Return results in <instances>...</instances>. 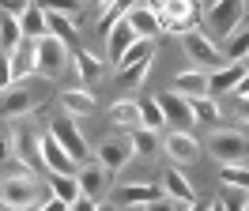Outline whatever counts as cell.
<instances>
[{
  "mask_svg": "<svg viewBox=\"0 0 249 211\" xmlns=\"http://www.w3.org/2000/svg\"><path fill=\"white\" fill-rule=\"evenodd\" d=\"M242 19H246V0H212L208 12L200 15L204 34L215 38V42H223L227 34H234V30L242 27Z\"/></svg>",
  "mask_w": 249,
  "mask_h": 211,
  "instance_id": "cell-1",
  "label": "cell"
},
{
  "mask_svg": "<svg viewBox=\"0 0 249 211\" xmlns=\"http://www.w3.org/2000/svg\"><path fill=\"white\" fill-rule=\"evenodd\" d=\"M42 189H38V177L31 170L27 174H8L0 177V208H12V211H27V208H38L42 200Z\"/></svg>",
  "mask_w": 249,
  "mask_h": 211,
  "instance_id": "cell-2",
  "label": "cell"
},
{
  "mask_svg": "<svg viewBox=\"0 0 249 211\" xmlns=\"http://www.w3.org/2000/svg\"><path fill=\"white\" fill-rule=\"evenodd\" d=\"M181 49H185L189 60H196L200 68H223L227 64V57H223V45H215V38H208L200 27H193L189 34H181Z\"/></svg>",
  "mask_w": 249,
  "mask_h": 211,
  "instance_id": "cell-3",
  "label": "cell"
},
{
  "mask_svg": "<svg viewBox=\"0 0 249 211\" xmlns=\"http://www.w3.org/2000/svg\"><path fill=\"white\" fill-rule=\"evenodd\" d=\"M208 151L219 162H246L249 158V136H242L238 128H215L208 140Z\"/></svg>",
  "mask_w": 249,
  "mask_h": 211,
  "instance_id": "cell-4",
  "label": "cell"
},
{
  "mask_svg": "<svg viewBox=\"0 0 249 211\" xmlns=\"http://www.w3.org/2000/svg\"><path fill=\"white\" fill-rule=\"evenodd\" d=\"M68 60H72V49H68L57 34L38 38V75L53 79L57 72H64V64H68Z\"/></svg>",
  "mask_w": 249,
  "mask_h": 211,
  "instance_id": "cell-5",
  "label": "cell"
},
{
  "mask_svg": "<svg viewBox=\"0 0 249 211\" xmlns=\"http://www.w3.org/2000/svg\"><path fill=\"white\" fill-rule=\"evenodd\" d=\"M49 132L57 136V143H61L76 162H87L91 158V151H87V140H83V132L76 128V121H72V113H61V117H53V124H49Z\"/></svg>",
  "mask_w": 249,
  "mask_h": 211,
  "instance_id": "cell-6",
  "label": "cell"
},
{
  "mask_svg": "<svg viewBox=\"0 0 249 211\" xmlns=\"http://www.w3.org/2000/svg\"><path fill=\"white\" fill-rule=\"evenodd\" d=\"M155 98H159V106H162V113H166V124H174V128H189V132H193L196 117H193V102H189L185 94L162 90V94H155Z\"/></svg>",
  "mask_w": 249,
  "mask_h": 211,
  "instance_id": "cell-7",
  "label": "cell"
},
{
  "mask_svg": "<svg viewBox=\"0 0 249 211\" xmlns=\"http://www.w3.org/2000/svg\"><path fill=\"white\" fill-rule=\"evenodd\" d=\"M162 151H166L178 166L200 158V143H196V136L189 132V128H170V132L162 136Z\"/></svg>",
  "mask_w": 249,
  "mask_h": 211,
  "instance_id": "cell-8",
  "label": "cell"
},
{
  "mask_svg": "<svg viewBox=\"0 0 249 211\" xmlns=\"http://www.w3.org/2000/svg\"><path fill=\"white\" fill-rule=\"evenodd\" d=\"M31 109H38V98H34L31 87H4L0 90V117L16 121V117H27Z\"/></svg>",
  "mask_w": 249,
  "mask_h": 211,
  "instance_id": "cell-9",
  "label": "cell"
},
{
  "mask_svg": "<svg viewBox=\"0 0 249 211\" xmlns=\"http://www.w3.org/2000/svg\"><path fill=\"white\" fill-rule=\"evenodd\" d=\"M8 57H12V79L16 83L31 79L38 72V38H23L16 49H8Z\"/></svg>",
  "mask_w": 249,
  "mask_h": 211,
  "instance_id": "cell-10",
  "label": "cell"
},
{
  "mask_svg": "<svg viewBox=\"0 0 249 211\" xmlns=\"http://www.w3.org/2000/svg\"><path fill=\"white\" fill-rule=\"evenodd\" d=\"M12 155L19 158V166H46L42 162V136L31 132V128H16L12 132Z\"/></svg>",
  "mask_w": 249,
  "mask_h": 211,
  "instance_id": "cell-11",
  "label": "cell"
},
{
  "mask_svg": "<svg viewBox=\"0 0 249 211\" xmlns=\"http://www.w3.org/2000/svg\"><path fill=\"white\" fill-rule=\"evenodd\" d=\"M76 177H79V189H83L87 196H106V189H109V170L98 162V158H87V162H79Z\"/></svg>",
  "mask_w": 249,
  "mask_h": 211,
  "instance_id": "cell-12",
  "label": "cell"
},
{
  "mask_svg": "<svg viewBox=\"0 0 249 211\" xmlns=\"http://www.w3.org/2000/svg\"><path fill=\"white\" fill-rule=\"evenodd\" d=\"M94 158L106 166L109 174H117V170H124V166L132 162L136 155H132V140H106V143H98V151H94Z\"/></svg>",
  "mask_w": 249,
  "mask_h": 211,
  "instance_id": "cell-13",
  "label": "cell"
},
{
  "mask_svg": "<svg viewBox=\"0 0 249 211\" xmlns=\"http://www.w3.org/2000/svg\"><path fill=\"white\" fill-rule=\"evenodd\" d=\"M162 196H166V204L170 208H193L196 200H193V185L185 181L181 170H166V177H162Z\"/></svg>",
  "mask_w": 249,
  "mask_h": 211,
  "instance_id": "cell-14",
  "label": "cell"
},
{
  "mask_svg": "<svg viewBox=\"0 0 249 211\" xmlns=\"http://www.w3.org/2000/svg\"><path fill=\"white\" fill-rule=\"evenodd\" d=\"M42 162H46L53 174H76V170H79V162L57 143V136H53V132L42 136Z\"/></svg>",
  "mask_w": 249,
  "mask_h": 211,
  "instance_id": "cell-15",
  "label": "cell"
},
{
  "mask_svg": "<svg viewBox=\"0 0 249 211\" xmlns=\"http://www.w3.org/2000/svg\"><path fill=\"white\" fill-rule=\"evenodd\" d=\"M178 94H185V98H196V94H212V72L208 68H185V72L174 75V87Z\"/></svg>",
  "mask_w": 249,
  "mask_h": 211,
  "instance_id": "cell-16",
  "label": "cell"
},
{
  "mask_svg": "<svg viewBox=\"0 0 249 211\" xmlns=\"http://www.w3.org/2000/svg\"><path fill=\"white\" fill-rule=\"evenodd\" d=\"M159 189L155 185H121L117 193H113V204L117 208H155L159 204Z\"/></svg>",
  "mask_w": 249,
  "mask_h": 211,
  "instance_id": "cell-17",
  "label": "cell"
},
{
  "mask_svg": "<svg viewBox=\"0 0 249 211\" xmlns=\"http://www.w3.org/2000/svg\"><path fill=\"white\" fill-rule=\"evenodd\" d=\"M72 64H76V79L83 83V87H94V83L106 75V64H102L98 57H91L83 45H76V49H72Z\"/></svg>",
  "mask_w": 249,
  "mask_h": 211,
  "instance_id": "cell-18",
  "label": "cell"
},
{
  "mask_svg": "<svg viewBox=\"0 0 249 211\" xmlns=\"http://www.w3.org/2000/svg\"><path fill=\"white\" fill-rule=\"evenodd\" d=\"M136 38H140V34H136V30H132V23L121 15V19H117V23L106 30V53H109V60L117 64V60H121V53H124L132 42H136Z\"/></svg>",
  "mask_w": 249,
  "mask_h": 211,
  "instance_id": "cell-19",
  "label": "cell"
},
{
  "mask_svg": "<svg viewBox=\"0 0 249 211\" xmlns=\"http://www.w3.org/2000/svg\"><path fill=\"white\" fill-rule=\"evenodd\" d=\"M49 193H53V200H57V208H72L83 189H79L76 174H53V170H49Z\"/></svg>",
  "mask_w": 249,
  "mask_h": 211,
  "instance_id": "cell-20",
  "label": "cell"
},
{
  "mask_svg": "<svg viewBox=\"0 0 249 211\" xmlns=\"http://www.w3.org/2000/svg\"><path fill=\"white\" fill-rule=\"evenodd\" d=\"M124 19L132 23V30H136L140 38H159V34H162V27H159V12H151L147 4H132V8L124 12Z\"/></svg>",
  "mask_w": 249,
  "mask_h": 211,
  "instance_id": "cell-21",
  "label": "cell"
},
{
  "mask_svg": "<svg viewBox=\"0 0 249 211\" xmlns=\"http://www.w3.org/2000/svg\"><path fill=\"white\" fill-rule=\"evenodd\" d=\"M242 75H246V64H242V60H227L223 68H212V94L219 98V94L234 90Z\"/></svg>",
  "mask_w": 249,
  "mask_h": 211,
  "instance_id": "cell-22",
  "label": "cell"
},
{
  "mask_svg": "<svg viewBox=\"0 0 249 211\" xmlns=\"http://www.w3.org/2000/svg\"><path fill=\"white\" fill-rule=\"evenodd\" d=\"M61 106H64V113H72V117H87V113H94V109H98V102H94V90H91V87L64 90V94H61Z\"/></svg>",
  "mask_w": 249,
  "mask_h": 211,
  "instance_id": "cell-23",
  "label": "cell"
},
{
  "mask_svg": "<svg viewBox=\"0 0 249 211\" xmlns=\"http://www.w3.org/2000/svg\"><path fill=\"white\" fill-rule=\"evenodd\" d=\"M151 64H155V57H147V60H136V64H121V68H117V75H113V79H117V87H121L124 94H128V90H136V87L143 83V79H147Z\"/></svg>",
  "mask_w": 249,
  "mask_h": 211,
  "instance_id": "cell-24",
  "label": "cell"
},
{
  "mask_svg": "<svg viewBox=\"0 0 249 211\" xmlns=\"http://www.w3.org/2000/svg\"><path fill=\"white\" fill-rule=\"evenodd\" d=\"M109 121H113L117 128H128V132H132V128L140 124V102H136V98H128V94L117 98V102L109 106Z\"/></svg>",
  "mask_w": 249,
  "mask_h": 211,
  "instance_id": "cell-25",
  "label": "cell"
},
{
  "mask_svg": "<svg viewBox=\"0 0 249 211\" xmlns=\"http://www.w3.org/2000/svg\"><path fill=\"white\" fill-rule=\"evenodd\" d=\"M46 19H49V34H57L68 49H76L79 45V30H76V23L68 19L64 12H46Z\"/></svg>",
  "mask_w": 249,
  "mask_h": 211,
  "instance_id": "cell-26",
  "label": "cell"
},
{
  "mask_svg": "<svg viewBox=\"0 0 249 211\" xmlns=\"http://www.w3.org/2000/svg\"><path fill=\"white\" fill-rule=\"evenodd\" d=\"M128 8H132V0H98V4H94V23L102 30H109Z\"/></svg>",
  "mask_w": 249,
  "mask_h": 211,
  "instance_id": "cell-27",
  "label": "cell"
},
{
  "mask_svg": "<svg viewBox=\"0 0 249 211\" xmlns=\"http://www.w3.org/2000/svg\"><path fill=\"white\" fill-rule=\"evenodd\" d=\"M19 27H23V38H46L49 34V19H46V12H42L38 4H31L27 12L19 15Z\"/></svg>",
  "mask_w": 249,
  "mask_h": 211,
  "instance_id": "cell-28",
  "label": "cell"
},
{
  "mask_svg": "<svg viewBox=\"0 0 249 211\" xmlns=\"http://www.w3.org/2000/svg\"><path fill=\"white\" fill-rule=\"evenodd\" d=\"M128 140H132V155H136V158H155V151H159V132H155V128L136 124Z\"/></svg>",
  "mask_w": 249,
  "mask_h": 211,
  "instance_id": "cell-29",
  "label": "cell"
},
{
  "mask_svg": "<svg viewBox=\"0 0 249 211\" xmlns=\"http://www.w3.org/2000/svg\"><path fill=\"white\" fill-rule=\"evenodd\" d=\"M189 102H193V117H196V124H215V121H219L215 94H196V98H189Z\"/></svg>",
  "mask_w": 249,
  "mask_h": 211,
  "instance_id": "cell-30",
  "label": "cell"
},
{
  "mask_svg": "<svg viewBox=\"0 0 249 211\" xmlns=\"http://www.w3.org/2000/svg\"><path fill=\"white\" fill-rule=\"evenodd\" d=\"M219 181H223L227 189H242V193H249V166L223 162V166H219Z\"/></svg>",
  "mask_w": 249,
  "mask_h": 211,
  "instance_id": "cell-31",
  "label": "cell"
},
{
  "mask_svg": "<svg viewBox=\"0 0 249 211\" xmlns=\"http://www.w3.org/2000/svg\"><path fill=\"white\" fill-rule=\"evenodd\" d=\"M249 53V27H238L234 34L223 38V57L227 60H242Z\"/></svg>",
  "mask_w": 249,
  "mask_h": 211,
  "instance_id": "cell-32",
  "label": "cell"
},
{
  "mask_svg": "<svg viewBox=\"0 0 249 211\" xmlns=\"http://www.w3.org/2000/svg\"><path fill=\"white\" fill-rule=\"evenodd\" d=\"M23 42V27H19V15L0 12V49H16Z\"/></svg>",
  "mask_w": 249,
  "mask_h": 211,
  "instance_id": "cell-33",
  "label": "cell"
},
{
  "mask_svg": "<svg viewBox=\"0 0 249 211\" xmlns=\"http://www.w3.org/2000/svg\"><path fill=\"white\" fill-rule=\"evenodd\" d=\"M159 15H170V19H189V23H200V4H196V0H166Z\"/></svg>",
  "mask_w": 249,
  "mask_h": 211,
  "instance_id": "cell-34",
  "label": "cell"
},
{
  "mask_svg": "<svg viewBox=\"0 0 249 211\" xmlns=\"http://www.w3.org/2000/svg\"><path fill=\"white\" fill-rule=\"evenodd\" d=\"M140 124H143V128H155V132L166 128V113H162L159 98H143V102H140Z\"/></svg>",
  "mask_w": 249,
  "mask_h": 211,
  "instance_id": "cell-35",
  "label": "cell"
},
{
  "mask_svg": "<svg viewBox=\"0 0 249 211\" xmlns=\"http://www.w3.org/2000/svg\"><path fill=\"white\" fill-rule=\"evenodd\" d=\"M34 4H38L42 12H64L72 23H79V8H83L79 0H34Z\"/></svg>",
  "mask_w": 249,
  "mask_h": 211,
  "instance_id": "cell-36",
  "label": "cell"
},
{
  "mask_svg": "<svg viewBox=\"0 0 249 211\" xmlns=\"http://www.w3.org/2000/svg\"><path fill=\"white\" fill-rule=\"evenodd\" d=\"M159 27H162V34H189V30L196 27V23H189V19H170V15H159Z\"/></svg>",
  "mask_w": 249,
  "mask_h": 211,
  "instance_id": "cell-37",
  "label": "cell"
},
{
  "mask_svg": "<svg viewBox=\"0 0 249 211\" xmlns=\"http://www.w3.org/2000/svg\"><path fill=\"white\" fill-rule=\"evenodd\" d=\"M16 79H12V57H8V49H0V90L12 87Z\"/></svg>",
  "mask_w": 249,
  "mask_h": 211,
  "instance_id": "cell-38",
  "label": "cell"
},
{
  "mask_svg": "<svg viewBox=\"0 0 249 211\" xmlns=\"http://www.w3.org/2000/svg\"><path fill=\"white\" fill-rule=\"evenodd\" d=\"M31 8V0H0V12H8V15H23Z\"/></svg>",
  "mask_w": 249,
  "mask_h": 211,
  "instance_id": "cell-39",
  "label": "cell"
},
{
  "mask_svg": "<svg viewBox=\"0 0 249 211\" xmlns=\"http://www.w3.org/2000/svg\"><path fill=\"white\" fill-rule=\"evenodd\" d=\"M234 94H238V98H249V72L242 75V79H238V87H234Z\"/></svg>",
  "mask_w": 249,
  "mask_h": 211,
  "instance_id": "cell-40",
  "label": "cell"
},
{
  "mask_svg": "<svg viewBox=\"0 0 249 211\" xmlns=\"http://www.w3.org/2000/svg\"><path fill=\"white\" fill-rule=\"evenodd\" d=\"M238 121L249 124V98H238Z\"/></svg>",
  "mask_w": 249,
  "mask_h": 211,
  "instance_id": "cell-41",
  "label": "cell"
},
{
  "mask_svg": "<svg viewBox=\"0 0 249 211\" xmlns=\"http://www.w3.org/2000/svg\"><path fill=\"white\" fill-rule=\"evenodd\" d=\"M143 4H147L151 12H162V4H166V0H143Z\"/></svg>",
  "mask_w": 249,
  "mask_h": 211,
  "instance_id": "cell-42",
  "label": "cell"
},
{
  "mask_svg": "<svg viewBox=\"0 0 249 211\" xmlns=\"http://www.w3.org/2000/svg\"><path fill=\"white\" fill-rule=\"evenodd\" d=\"M242 64H246V72H249V53H246V57H242Z\"/></svg>",
  "mask_w": 249,
  "mask_h": 211,
  "instance_id": "cell-43",
  "label": "cell"
},
{
  "mask_svg": "<svg viewBox=\"0 0 249 211\" xmlns=\"http://www.w3.org/2000/svg\"><path fill=\"white\" fill-rule=\"evenodd\" d=\"M246 12H249V0H246Z\"/></svg>",
  "mask_w": 249,
  "mask_h": 211,
  "instance_id": "cell-44",
  "label": "cell"
},
{
  "mask_svg": "<svg viewBox=\"0 0 249 211\" xmlns=\"http://www.w3.org/2000/svg\"><path fill=\"white\" fill-rule=\"evenodd\" d=\"M94 4H98V0H94Z\"/></svg>",
  "mask_w": 249,
  "mask_h": 211,
  "instance_id": "cell-45",
  "label": "cell"
}]
</instances>
